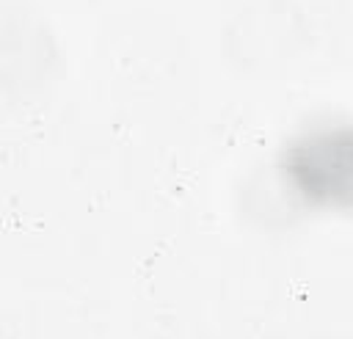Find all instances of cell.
I'll return each mask as SVG.
<instances>
[{"instance_id":"obj_1","label":"cell","mask_w":353,"mask_h":339,"mask_svg":"<svg viewBox=\"0 0 353 339\" xmlns=\"http://www.w3.org/2000/svg\"><path fill=\"white\" fill-rule=\"evenodd\" d=\"M281 179L309 207H353V127H314L292 138L279 157Z\"/></svg>"}]
</instances>
